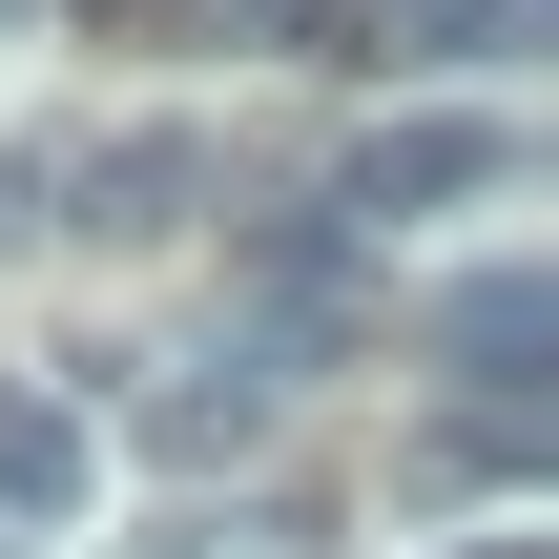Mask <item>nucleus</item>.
Instances as JSON below:
<instances>
[{
	"mask_svg": "<svg viewBox=\"0 0 559 559\" xmlns=\"http://www.w3.org/2000/svg\"><path fill=\"white\" fill-rule=\"evenodd\" d=\"M21 207H41V187H21V166H0V249H21Z\"/></svg>",
	"mask_w": 559,
	"mask_h": 559,
	"instance_id": "obj_8",
	"label": "nucleus"
},
{
	"mask_svg": "<svg viewBox=\"0 0 559 559\" xmlns=\"http://www.w3.org/2000/svg\"><path fill=\"white\" fill-rule=\"evenodd\" d=\"M83 477H104V436L62 394H0V519H83Z\"/></svg>",
	"mask_w": 559,
	"mask_h": 559,
	"instance_id": "obj_4",
	"label": "nucleus"
},
{
	"mask_svg": "<svg viewBox=\"0 0 559 559\" xmlns=\"http://www.w3.org/2000/svg\"><path fill=\"white\" fill-rule=\"evenodd\" d=\"M477 187H519V124H498V104H394V124L332 166L353 228H415V207H477Z\"/></svg>",
	"mask_w": 559,
	"mask_h": 559,
	"instance_id": "obj_1",
	"label": "nucleus"
},
{
	"mask_svg": "<svg viewBox=\"0 0 559 559\" xmlns=\"http://www.w3.org/2000/svg\"><path fill=\"white\" fill-rule=\"evenodd\" d=\"M539 353H559V270L498 249V270H456V290H436V373H456L477 415H539Z\"/></svg>",
	"mask_w": 559,
	"mask_h": 559,
	"instance_id": "obj_2",
	"label": "nucleus"
},
{
	"mask_svg": "<svg viewBox=\"0 0 559 559\" xmlns=\"http://www.w3.org/2000/svg\"><path fill=\"white\" fill-rule=\"evenodd\" d=\"M456 559H559V539H539V519H498V539H456Z\"/></svg>",
	"mask_w": 559,
	"mask_h": 559,
	"instance_id": "obj_7",
	"label": "nucleus"
},
{
	"mask_svg": "<svg viewBox=\"0 0 559 559\" xmlns=\"http://www.w3.org/2000/svg\"><path fill=\"white\" fill-rule=\"evenodd\" d=\"M373 21V62H519L539 41V0H353Z\"/></svg>",
	"mask_w": 559,
	"mask_h": 559,
	"instance_id": "obj_5",
	"label": "nucleus"
},
{
	"mask_svg": "<svg viewBox=\"0 0 559 559\" xmlns=\"http://www.w3.org/2000/svg\"><path fill=\"white\" fill-rule=\"evenodd\" d=\"M187 187H207V145H187V124H124V145H83V228H187Z\"/></svg>",
	"mask_w": 559,
	"mask_h": 559,
	"instance_id": "obj_3",
	"label": "nucleus"
},
{
	"mask_svg": "<svg viewBox=\"0 0 559 559\" xmlns=\"http://www.w3.org/2000/svg\"><path fill=\"white\" fill-rule=\"evenodd\" d=\"M0 21H21V0H0Z\"/></svg>",
	"mask_w": 559,
	"mask_h": 559,
	"instance_id": "obj_9",
	"label": "nucleus"
},
{
	"mask_svg": "<svg viewBox=\"0 0 559 559\" xmlns=\"http://www.w3.org/2000/svg\"><path fill=\"white\" fill-rule=\"evenodd\" d=\"M187 21H207V41H249V62H311L353 0H187Z\"/></svg>",
	"mask_w": 559,
	"mask_h": 559,
	"instance_id": "obj_6",
	"label": "nucleus"
}]
</instances>
